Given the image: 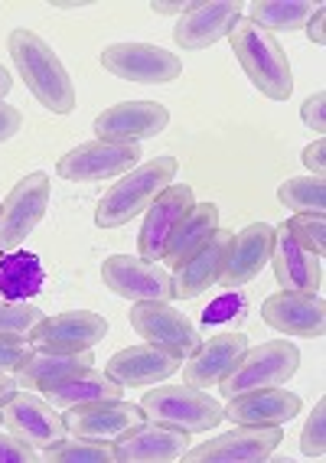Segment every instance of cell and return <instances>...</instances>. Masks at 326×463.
<instances>
[{
  "instance_id": "cell-29",
  "label": "cell",
  "mask_w": 326,
  "mask_h": 463,
  "mask_svg": "<svg viewBox=\"0 0 326 463\" xmlns=\"http://www.w3.org/2000/svg\"><path fill=\"white\" fill-rule=\"evenodd\" d=\"M46 271L42 261L30 251H7L0 258V298L4 300H30L42 290Z\"/></svg>"
},
{
  "instance_id": "cell-14",
  "label": "cell",
  "mask_w": 326,
  "mask_h": 463,
  "mask_svg": "<svg viewBox=\"0 0 326 463\" xmlns=\"http://www.w3.org/2000/svg\"><path fill=\"white\" fill-rule=\"evenodd\" d=\"M196 206L192 199V186L190 183H170L167 190L160 193L147 206V215H144V225L137 232V251L144 261H160L163 251H167V241L173 235V229L183 222V215Z\"/></svg>"
},
{
  "instance_id": "cell-1",
  "label": "cell",
  "mask_w": 326,
  "mask_h": 463,
  "mask_svg": "<svg viewBox=\"0 0 326 463\" xmlns=\"http://www.w3.org/2000/svg\"><path fill=\"white\" fill-rule=\"evenodd\" d=\"M7 50L17 72L23 75L26 89L33 91V99L42 108H50L52 115H69L76 111V85L69 79L66 66L50 50V43L40 40L33 30H14L7 36Z\"/></svg>"
},
{
  "instance_id": "cell-21",
  "label": "cell",
  "mask_w": 326,
  "mask_h": 463,
  "mask_svg": "<svg viewBox=\"0 0 326 463\" xmlns=\"http://www.w3.org/2000/svg\"><path fill=\"white\" fill-rule=\"evenodd\" d=\"M271 268L281 290H301V294H320L323 284V261L310 249L293 239L287 225H277L271 241Z\"/></svg>"
},
{
  "instance_id": "cell-11",
  "label": "cell",
  "mask_w": 326,
  "mask_h": 463,
  "mask_svg": "<svg viewBox=\"0 0 326 463\" xmlns=\"http://www.w3.org/2000/svg\"><path fill=\"white\" fill-rule=\"evenodd\" d=\"M131 326L147 343L180 353L183 359H190L200 349L196 323L180 310H173L170 304H163V300H141V304L131 307Z\"/></svg>"
},
{
  "instance_id": "cell-18",
  "label": "cell",
  "mask_w": 326,
  "mask_h": 463,
  "mask_svg": "<svg viewBox=\"0 0 326 463\" xmlns=\"http://www.w3.org/2000/svg\"><path fill=\"white\" fill-rule=\"evenodd\" d=\"M183 369V356L180 353H170L163 346H154V343H144V346H127L121 353L108 359L105 373L125 385V389H147V385H157V382L170 379L173 373Z\"/></svg>"
},
{
  "instance_id": "cell-3",
  "label": "cell",
  "mask_w": 326,
  "mask_h": 463,
  "mask_svg": "<svg viewBox=\"0 0 326 463\" xmlns=\"http://www.w3.org/2000/svg\"><path fill=\"white\" fill-rule=\"evenodd\" d=\"M176 170H180L176 157H154L147 164L135 166L131 174H125V180H117L101 196L98 209H95V222L101 229H117V225L131 222L176 180Z\"/></svg>"
},
{
  "instance_id": "cell-7",
  "label": "cell",
  "mask_w": 326,
  "mask_h": 463,
  "mask_svg": "<svg viewBox=\"0 0 326 463\" xmlns=\"http://www.w3.org/2000/svg\"><path fill=\"white\" fill-rule=\"evenodd\" d=\"M50 206V176L30 174L0 203V255L17 251Z\"/></svg>"
},
{
  "instance_id": "cell-24",
  "label": "cell",
  "mask_w": 326,
  "mask_h": 463,
  "mask_svg": "<svg viewBox=\"0 0 326 463\" xmlns=\"http://www.w3.org/2000/svg\"><path fill=\"white\" fill-rule=\"evenodd\" d=\"M245 349H248L245 333H222V336H212L210 343H200V349L183 365L186 385H192V389H216L219 382L235 369V363L242 359Z\"/></svg>"
},
{
  "instance_id": "cell-23",
  "label": "cell",
  "mask_w": 326,
  "mask_h": 463,
  "mask_svg": "<svg viewBox=\"0 0 326 463\" xmlns=\"http://www.w3.org/2000/svg\"><path fill=\"white\" fill-rule=\"evenodd\" d=\"M228 241H232V232L216 229L212 239L200 251H192L183 265H176L173 300H192L200 298V294H206L212 284H219V274H222V265H226Z\"/></svg>"
},
{
  "instance_id": "cell-20",
  "label": "cell",
  "mask_w": 326,
  "mask_h": 463,
  "mask_svg": "<svg viewBox=\"0 0 326 463\" xmlns=\"http://www.w3.org/2000/svg\"><path fill=\"white\" fill-rule=\"evenodd\" d=\"M242 20L238 0H210V4H190L173 30L176 46L183 50H206L212 43L232 36L235 24Z\"/></svg>"
},
{
  "instance_id": "cell-31",
  "label": "cell",
  "mask_w": 326,
  "mask_h": 463,
  "mask_svg": "<svg viewBox=\"0 0 326 463\" xmlns=\"http://www.w3.org/2000/svg\"><path fill=\"white\" fill-rule=\"evenodd\" d=\"M277 199L293 213H326V183L323 176H297L277 190Z\"/></svg>"
},
{
  "instance_id": "cell-16",
  "label": "cell",
  "mask_w": 326,
  "mask_h": 463,
  "mask_svg": "<svg viewBox=\"0 0 326 463\" xmlns=\"http://www.w3.org/2000/svg\"><path fill=\"white\" fill-rule=\"evenodd\" d=\"M144 418H147V414H144L141 405L111 398V402H92V405L69 408V414L62 421H66L69 434H76V438L98 440V444H115L125 430L141 424Z\"/></svg>"
},
{
  "instance_id": "cell-9",
  "label": "cell",
  "mask_w": 326,
  "mask_h": 463,
  "mask_svg": "<svg viewBox=\"0 0 326 463\" xmlns=\"http://www.w3.org/2000/svg\"><path fill=\"white\" fill-rule=\"evenodd\" d=\"M141 154L144 150L137 144H105V141L79 144L76 150H69L66 157H59L56 174L72 183L111 180V176L131 174L137 166V160H141Z\"/></svg>"
},
{
  "instance_id": "cell-8",
  "label": "cell",
  "mask_w": 326,
  "mask_h": 463,
  "mask_svg": "<svg viewBox=\"0 0 326 463\" xmlns=\"http://www.w3.org/2000/svg\"><path fill=\"white\" fill-rule=\"evenodd\" d=\"M101 66L125 82L167 85L183 75V62L154 43H111L101 50Z\"/></svg>"
},
{
  "instance_id": "cell-26",
  "label": "cell",
  "mask_w": 326,
  "mask_h": 463,
  "mask_svg": "<svg viewBox=\"0 0 326 463\" xmlns=\"http://www.w3.org/2000/svg\"><path fill=\"white\" fill-rule=\"evenodd\" d=\"M92 353L82 349V353H33V356L26 359L23 369L17 373V385L20 389H50L56 382H66L72 375L85 373V369H92Z\"/></svg>"
},
{
  "instance_id": "cell-37",
  "label": "cell",
  "mask_w": 326,
  "mask_h": 463,
  "mask_svg": "<svg viewBox=\"0 0 326 463\" xmlns=\"http://www.w3.org/2000/svg\"><path fill=\"white\" fill-rule=\"evenodd\" d=\"M33 356L30 339H10L0 336V373H20L26 359Z\"/></svg>"
},
{
  "instance_id": "cell-41",
  "label": "cell",
  "mask_w": 326,
  "mask_h": 463,
  "mask_svg": "<svg viewBox=\"0 0 326 463\" xmlns=\"http://www.w3.org/2000/svg\"><path fill=\"white\" fill-rule=\"evenodd\" d=\"M323 154H326V144L323 141L310 144V147L303 150V164L313 170V176H323Z\"/></svg>"
},
{
  "instance_id": "cell-44",
  "label": "cell",
  "mask_w": 326,
  "mask_h": 463,
  "mask_svg": "<svg viewBox=\"0 0 326 463\" xmlns=\"http://www.w3.org/2000/svg\"><path fill=\"white\" fill-rule=\"evenodd\" d=\"M14 392H17V382L10 379L7 373H0V405H4V402L14 395Z\"/></svg>"
},
{
  "instance_id": "cell-32",
  "label": "cell",
  "mask_w": 326,
  "mask_h": 463,
  "mask_svg": "<svg viewBox=\"0 0 326 463\" xmlns=\"http://www.w3.org/2000/svg\"><path fill=\"white\" fill-rule=\"evenodd\" d=\"M42 457L50 463H115V447L98 444V440H85V438H76V440L62 438Z\"/></svg>"
},
{
  "instance_id": "cell-42",
  "label": "cell",
  "mask_w": 326,
  "mask_h": 463,
  "mask_svg": "<svg viewBox=\"0 0 326 463\" xmlns=\"http://www.w3.org/2000/svg\"><path fill=\"white\" fill-rule=\"evenodd\" d=\"M323 20H326V10L323 7H317V14H313V17L307 20V36L313 43H317V46H323V43H326V36H323Z\"/></svg>"
},
{
  "instance_id": "cell-19",
  "label": "cell",
  "mask_w": 326,
  "mask_h": 463,
  "mask_svg": "<svg viewBox=\"0 0 326 463\" xmlns=\"http://www.w3.org/2000/svg\"><path fill=\"white\" fill-rule=\"evenodd\" d=\"M261 317L268 326L287 336L317 339L326 330V304L317 294H301V290H277L261 304Z\"/></svg>"
},
{
  "instance_id": "cell-10",
  "label": "cell",
  "mask_w": 326,
  "mask_h": 463,
  "mask_svg": "<svg viewBox=\"0 0 326 463\" xmlns=\"http://www.w3.org/2000/svg\"><path fill=\"white\" fill-rule=\"evenodd\" d=\"M101 281L115 290L117 298H127L141 304V300H173V274L163 271L157 261H144L131 255H111L101 265Z\"/></svg>"
},
{
  "instance_id": "cell-4",
  "label": "cell",
  "mask_w": 326,
  "mask_h": 463,
  "mask_svg": "<svg viewBox=\"0 0 326 463\" xmlns=\"http://www.w3.org/2000/svg\"><path fill=\"white\" fill-rule=\"evenodd\" d=\"M297 369H301V349L287 339H271V343H261L255 349H245L232 373L219 382V389L226 398L277 389V385H287Z\"/></svg>"
},
{
  "instance_id": "cell-38",
  "label": "cell",
  "mask_w": 326,
  "mask_h": 463,
  "mask_svg": "<svg viewBox=\"0 0 326 463\" xmlns=\"http://www.w3.org/2000/svg\"><path fill=\"white\" fill-rule=\"evenodd\" d=\"M36 447L20 440L17 434H0V463H36Z\"/></svg>"
},
{
  "instance_id": "cell-34",
  "label": "cell",
  "mask_w": 326,
  "mask_h": 463,
  "mask_svg": "<svg viewBox=\"0 0 326 463\" xmlns=\"http://www.w3.org/2000/svg\"><path fill=\"white\" fill-rule=\"evenodd\" d=\"M284 225L291 229V235L301 241L303 249H310L313 255L323 258V251H326V219H323V213H293Z\"/></svg>"
},
{
  "instance_id": "cell-39",
  "label": "cell",
  "mask_w": 326,
  "mask_h": 463,
  "mask_svg": "<svg viewBox=\"0 0 326 463\" xmlns=\"http://www.w3.org/2000/svg\"><path fill=\"white\" fill-rule=\"evenodd\" d=\"M323 108H326V91H317V95H310V99L303 101V108H301V121L310 128V131H317V134H323V131H326V115H323Z\"/></svg>"
},
{
  "instance_id": "cell-5",
  "label": "cell",
  "mask_w": 326,
  "mask_h": 463,
  "mask_svg": "<svg viewBox=\"0 0 326 463\" xmlns=\"http://www.w3.org/2000/svg\"><path fill=\"white\" fill-rule=\"evenodd\" d=\"M141 408L151 421L170 424L186 434H206L222 421L226 408L219 405L216 398L206 392L192 389V385H163V389H151L141 398Z\"/></svg>"
},
{
  "instance_id": "cell-45",
  "label": "cell",
  "mask_w": 326,
  "mask_h": 463,
  "mask_svg": "<svg viewBox=\"0 0 326 463\" xmlns=\"http://www.w3.org/2000/svg\"><path fill=\"white\" fill-rule=\"evenodd\" d=\"M10 85H14V79H10L7 69L0 66V99H7V95H10Z\"/></svg>"
},
{
  "instance_id": "cell-27",
  "label": "cell",
  "mask_w": 326,
  "mask_h": 463,
  "mask_svg": "<svg viewBox=\"0 0 326 463\" xmlns=\"http://www.w3.org/2000/svg\"><path fill=\"white\" fill-rule=\"evenodd\" d=\"M125 385H117L108 373H98V369H85V373L72 375L66 382H56L50 389H42L46 402L52 408H79V405H92V402H111V398H121Z\"/></svg>"
},
{
  "instance_id": "cell-35",
  "label": "cell",
  "mask_w": 326,
  "mask_h": 463,
  "mask_svg": "<svg viewBox=\"0 0 326 463\" xmlns=\"http://www.w3.org/2000/svg\"><path fill=\"white\" fill-rule=\"evenodd\" d=\"M245 314H248V300H245L242 294L228 290V294H222V298L212 300V304L202 310V323H206V326H222V323L245 320Z\"/></svg>"
},
{
  "instance_id": "cell-6",
  "label": "cell",
  "mask_w": 326,
  "mask_h": 463,
  "mask_svg": "<svg viewBox=\"0 0 326 463\" xmlns=\"http://www.w3.org/2000/svg\"><path fill=\"white\" fill-rule=\"evenodd\" d=\"M284 440V424H235V430L206 440L196 450H186L190 463H261L275 454V447Z\"/></svg>"
},
{
  "instance_id": "cell-12",
  "label": "cell",
  "mask_w": 326,
  "mask_h": 463,
  "mask_svg": "<svg viewBox=\"0 0 326 463\" xmlns=\"http://www.w3.org/2000/svg\"><path fill=\"white\" fill-rule=\"evenodd\" d=\"M0 421L7 424L10 434H17L36 450H50L66 438V421L56 414V408L30 392H14V395L0 405Z\"/></svg>"
},
{
  "instance_id": "cell-25",
  "label": "cell",
  "mask_w": 326,
  "mask_h": 463,
  "mask_svg": "<svg viewBox=\"0 0 326 463\" xmlns=\"http://www.w3.org/2000/svg\"><path fill=\"white\" fill-rule=\"evenodd\" d=\"M301 395L277 385V389H261L228 398V408L222 411V418H228L232 424H287L291 418L301 414Z\"/></svg>"
},
{
  "instance_id": "cell-22",
  "label": "cell",
  "mask_w": 326,
  "mask_h": 463,
  "mask_svg": "<svg viewBox=\"0 0 326 463\" xmlns=\"http://www.w3.org/2000/svg\"><path fill=\"white\" fill-rule=\"evenodd\" d=\"M271 241H275V229L268 222H251L238 235H232L226 251V265L219 274V284L228 290L242 288L251 278H258V271L271 261Z\"/></svg>"
},
{
  "instance_id": "cell-33",
  "label": "cell",
  "mask_w": 326,
  "mask_h": 463,
  "mask_svg": "<svg viewBox=\"0 0 326 463\" xmlns=\"http://www.w3.org/2000/svg\"><path fill=\"white\" fill-rule=\"evenodd\" d=\"M46 320L40 307L26 300H0V336L10 339H30V333Z\"/></svg>"
},
{
  "instance_id": "cell-17",
  "label": "cell",
  "mask_w": 326,
  "mask_h": 463,
  "mask_svg": "<svg viewBox=\"0 0 326 463\" xmlns=\"http://www.w3.org/2000/svg\"><path fill=\"white\" fill-rule=\"evenodd\" d=\"M108 336V320L92 310H72V314L46 317L30 333V343L46 353H82Z\"/></svg>"
},
{
  "instance_id": "cell-30",
  "label": "cell",
  "mask_w": 326,
  "mask_h": 463,
  "mask_svg": "<svg viewBox=\"0 0 326 463\" xmlns=\"http://www.w3.org/2000/svg\"><path fill=\"white\" fill-rule=\"evenodd\" d=\"M317 7H323V4H313V0H258V4H251L248 20L271 36L297 33L317 14Z\"/></svg>"
},
{
  "instance_id": "cell-36",
  "label": "cell",
  "mask_w": 326,
  "mask_h": 463,
  "mask_svg": "<svg viewBox=\"0 0 326 463\" xmlns=\"http://www.w3.org/2000/svg\"><path fill=\"white\" fill-rule=\"evenodd\" d=\"M301 450H303V457H313V460H320V457L326 454V402L323 398L317 402V408H313V414H310V421L303 424Z\"/></svg>"
},
{
  "instance_id": "cell-40",
  "label": "cell",
  "mask_w": 326,
  "mask_h": 463,
  "mask_svg": "<svg viewBox=\"0 0 326 463\" xmlns=\"http://www.w3.org/2000/svg\"><path fill=\"white\" fill-rule=\"evenodd\" d=\"M20 128H23V115H20V108L7 105V101H0V144L10 141Z\"/></svg>"
},
{
  "instance_id": "cell-43",
  "label": "cell",
  "mask_w": 326,
  "mask_h": 463,
  "mask_svg": "<svg viewBox=\"0 0 326 463\" xmlns=\"http://www.w3.org/2000/svg\"><path fill=\"white\" fill-rule=\"evenodd\" d=\"M151 10L154 14H180L183 17L186 10H190V0H180V4H160V0H154Z\"/></svg>"
},
{
  "instance_id": "cell-15",
  "label": "cell",
  "mask_w": 326,
  "mask_h": 463,
  "mask_svg": "<svg viewBox=\"0 0 326 463\" xmlns=\"http://www.w3.org/2000/svg\"><path fill=\"white\" fill-rule=\"evenodd\" d=\"M170 125V111L160 101H121L95 118V134L105 144H137L157 137Z\"/></svg>"
},
{
  "instance_id": "cell-2",
  "label": "cell",
  "mask_w": 326,
  "mask_h": 463,
  "mask_svg": "<svg viewBox=\"0 0 326 463\" xmlns=\"http://www.w3.org/2000/svg\"><path fill=\"white\" fill-rule=\"evenodd\" d=\"M232 50L238 66L251 79V85L271 101H287L293 91V75L287 52L281 50V43L271 33L258 30L251 20H238L232 30Z\"/></svg>"
},
{
  "instance_id": "cell-13",
  "label": "cell",
  "mask_w": 326,
  "mask_h": 463,
  "mask_svg": "<svg viewBox=\"0 0 326 463\" xmlns=\"http://www.w3.org/2000/svg\"><path fill=\"white\" fill-rule=\"evenodd\" d=\"M190 450V434L144 418L115 440L117 463H176Z\"/></svg>"
},
{
  "instance_id": "cell-28",
  "label": "cell",
  "mask_w": 326,
  "mask_h": 463,
  "mask_svg": "<svg viewBox=\"0 0 326 463\" xmlns=\"http://www.w3.org/2000/svg\"><path fill=\"white\" fill-rule=\"evenodd\" d=\"M216 229H219L216 203H196V206L183 215V222L173 229V235H170L167 251H163L167 265H173V268L183 265L192 251H200L202 245L212 239V232H216Z\"/></svg>"
}]
</instances>
